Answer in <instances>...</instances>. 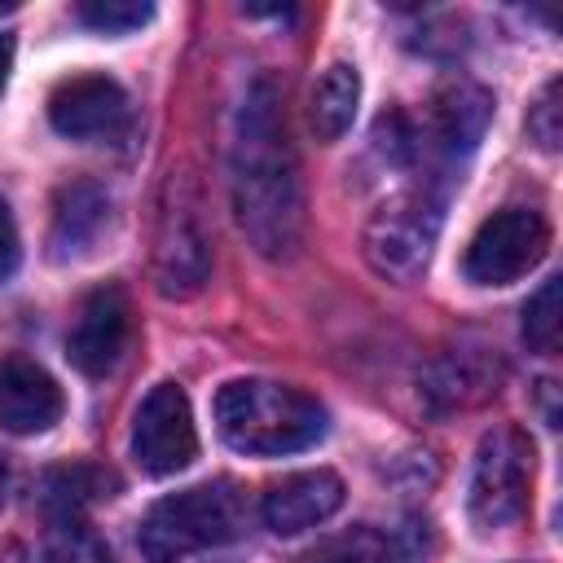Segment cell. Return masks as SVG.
I'll return each mask as SVG.
<instances>
[{"label":"cell","instance_id":"cell-1","mask_svg":"<svg viewBox=\"0 0 563 563\" xmlns=\"http://www.w3.org/2000/svg\"><path fill=\"white\" fill-rule=\"evenodd\" d=\"M229 198L242 238L264 260H290L303 242V185L290 145L282 88L255 79L238 106L229 141Z\"/></svg>","mask_w":563,"mask_h":563},{"label":"cell","instance_id":"cell-2","mask_svg":"<svg viewBox=\"0 0 563 563\" xmlns=\"http://www.w3.org/2000/svg\"><path fill=\"white\" fill-rule=\"evenodd\" d=\"M216 431L238 453L277 457L317 444L325 435V409L299 387L233 378L216 391Z\"/></svg>","mask_w":563,"mask_h":563},{"label":"cell","instance_id":"cell-3","mask_svg":"<svg viewBox=\"0 0 563 563\" xmlns=\"http://www.w3.org/2000/svg\"><path fill=\"white\" fill-rule=\"evenodd\" d=\"M246 510L242 493L233 484H194L150 506V515L136 528V545L145 563H176L185 554L224 545L242 532Z\"/></svg>","mask_w":563,"mask_h":563},{"label":"cell","instance_id":"cell-4","mask_svg":"<svg viewBox=\"0 0 563 563\" xmlns=\"http://www.w3.org/2000/svg\"><path fill=\"white\" fill-rule=\"evenodd\" d=\"M211 273V233L202 224L198 189L185 172H172L154 229V286L167 299H189Z\"/></svg>","mask_w":563,"mask_h":563},{"label":"cell","instance_id":"cell-5","mask_svg":"<svg viewBox=\"0 0 563 563\" xmlns=\"http://www.w3.org/2000/svg\"><path fill=\"white\" fill-rule=\"evenodd\" d=\"M435 238H440V202L431 194H396L369 216L361 233V251L378 277L405 286L427 273Z\"/></svg>","mask_w":563,"mask_h":563},{"label":"cell","instance_id":"cell-6","mask_svg":"<svg viewBox=\"0 0 563 563\" xmlns=\"http://www.w3.org/2000/svg\"><path fill=\"white\" fill-rule=\"evenodd\" d=\"M532 488V444L515 427H497L479 440L471 488H466V515L479 532H497L515 523L528 506Z\"/></svg>","mask_w":563,"mask_h":563},{"label":"cell","instance_id":"cell-7","mask_svg":"<svg viewBox=\"0 0 563 563\" xmlns=\"http://www.w3.org/2000/svg\"><path fill=\"white\" fill-rule=\"evenodd\" d=\"M545 251H550L545 216L532 207H501L475 229L462 255V273L475 286H510L523 273H532L545 260Z\"/></svg>","mask_w":563,"mask_h":563},{"label":"cell","instance_id":"cell-8","mask_svg":"<svg viewBox=\"0 0 563 563\" xmlns=\"http://www.w3.org/2000/svg\"><path fill=\"white\" fill-rule=\"evenodd\" d=\"M194 453H198V431H194L189 396L176 383L150 387L132 418V457L150 475H176L194 462Z\"/></svg>","mask_w":563,"mask_h":563},{"label":"cell","instance_id":"cell-9","mask_svg":"<svg viewBox=\"0 0 563 563\" xmlns=\"http://www.w3.org/2000/svg\"><path fill=\"white\" fill-rule=\"evenodd\" d=\"M132 339V299L123 295V286H97L84 295L75 325L66 334V356L79 374L101 378L119 365L123 347Z\"/></svg>","mask_w":563,"mask_h":563},{"label":"cell","instance_id":"cell-10","mask_svg":"<svg viewBox=\"0 0 563 563\" xmlns=\"http://www.w3.org/2000/svg\"><path fill=\"white\" fill-rule=\"evenodd\" d=\"M48 123L70 141L110 136L128 123V92L110 75H70L48 97Z\"/></svg>","mask_w":563,"mask_h":563},{"label":"cell","instance_id":"cell-11","mask_svg":"<svg viewBox=\"0 0 563 563\" xmlns=\"http://www.w3.org/2000/svg\"><path fill=\"white\" fill-rule=\"evenodd\" d=\"M57 418H62L57 378L26 356H0V427L13 435H35L48 431Z\"/></svg>","mask_w":563,"mask_h":563},{"label":"cell","instance_id":"cell-12","mask_svg":"<svg viewBox=\"0 0 563 563\" xmlns=\"http://www.w3.org/2000/svg\"><path fill=\"white\" fill-rule=\"evenodd\" d=\"M343 506V479L334 471H299V475H286L277 479L264 501H260V515L273 532L290 537V532H303V528H317L325 523L334 510Z\"/></svg>","mask_w":563,"mask_h":563},{"label":"cell","instance_id":"cell-13","mask_svg":"<svg viewBox=\"0 0 563 563\" xmlns=\"http://www.w3.org/2000/svg\"><path fill=\"white\" fill-rule=\"evenodd\" d=\"M493 119V92L471 79H449L431 97V136L444 154H471Z\"/></svg>","mask_w":563,"mask_h":563},{"label":"cell","instance_id":"cell-14","mask_svg":"<svg viewBox=\"0 0 563 563\" xmlns=\"http://www.w3.org/2000/svg\"><path fill=\"white\" fill-rule=\"evenodd\" d=\"M110 220V198L101 185L92 180H75V185H62L57 198H53V229H48V246L57 260H70V255H84L101 224Z\"/></svg>","mask_w":563,"mask_h":563},{"label":"cell","instance_id":"cell-15","mask_svg":"<svg viewBox=\"0 0 563 563\" xmlns=\"http://www.w3.org/2000/svg\"><path fill=\"white\" fill-rule=\"evenodd\" d=\"M356 106H361V75L352 62H330L321 70V79L312 84V101H308V119H312V132L317 141H339L352 119H356Z\"/></svg>","mask_w":563,"mask_h":563},{"label":"cell","instance_id":"cell-16","mask_svg":"<svg viewBox=\"0 0 563 563\" xmlns=\"http://www.w3.org/2000/svg\"><path fill=\"white\" fill-rule=\"evenodd\" d=\"M114 488H119V479L97 462H70V466H57L44 475V501L57 519H79L84 506L114 497Z\"/></svg>","mask_w":563,"mask_h":563},{"label":"cell","instance_id":"cell-17","mask_svg":"<svg viewBox=\"0 0 563 563\" xmlns=\"http://www.w3.org/2000/svg\"><path fill=\"white\" fill-rule=\"evenodd\" d=\"M559 290H563V282H559V277H550V282H545V286L523 303V339H528V347H532V352H541V356L559 352V325H563Z\"/></svg>","mask_w":563,"mask_h":563},{"label":"cell","instance_id":"cell-18","mask_svg":"<svg viewBox=\"0 0 563 563\" xmlns=\"http://www.w3.org/2000/svg\"><path fill=\"white\" fill-rule=\"evenodd\" d=\"M383 559H387V541L374 528H352L308 554V563H383Z\"/></svg>","mask_w":563,"mask_h":563},{"label":"cell","instance_id":"cell-19","mask_svg":"<svg viewBox=\"0 0 563 563\" xmlns=\"http://www.w3.org/2000/svg\"><path fill=\"white\" fill-rule=\"evenodd\" d=\"M150 4L145 0H88L75 9V18L92 31H106V35H119V31H132L141 22H150Z\"/></svg>","mask_w":563,"mask_h":563},{"label":"cell","instance_id":"cell-20","mask_svg":"<svg viewBox=\"0 0 563 563\" xmlns=\"http://www.w3.org/2000/svg\"><path fill=\"white\" fill-rule=\"evenodd\" d=\"M559 92H563V84L550 79L537 92V101L528 106V136L541 150H559V141H563V106H559Z\"/></svg>","mask_w":563,"mask_h":563},{"label":"cell","instance_id":"cell-21","mask_svg":"<svg viewBox=\"0 0 563 563\" xmlns=\"http://www.w3.org/2000/svg\"><path fill=\"white\" fill-rule=\"evenodd\" d=\"M13 264H18V224H13L9 202L0 198V282L13 273Z\"/></svg>","mask_w":563,"mask_h":563},{"label":"cell","instance_id":"cell-22","mask_svg":"<svg viewBox=\"0 0 563 563\" xmlns=\"http://www.w3.org/2000/svg\"><path fill=\"white\" fill-rule=\"evenodd\" d=\"M9 70H13V35H0V88H4Z\"/></svg>","mask_w":563,"mask_h":563},{"label":"cell","instance_id":"cell-23","mask_svg":"<svg viewBox=\"0 0 563 563\" xmlns=\"http://www.w3.org/2000/svg\"><path fill=\"white\" fill-rule=\"evenodd\" d=\"M0 493H4V462H0Z\"/></svg>","mask_w":563,"mask_h":563},{"label":"cell","instance_id":"cell-24","mask_svg":"<svg viewBox=\"0 0 563 563\" xmlns=\"http://www.w3.org/2000/svg\"><path fill=\"white\" fill-rule=\"evenodd\" d=\"M9 9H13V4H0V13H9Z\"/></svg>","mask_w":563,"mask_h":563}]
</instances>
